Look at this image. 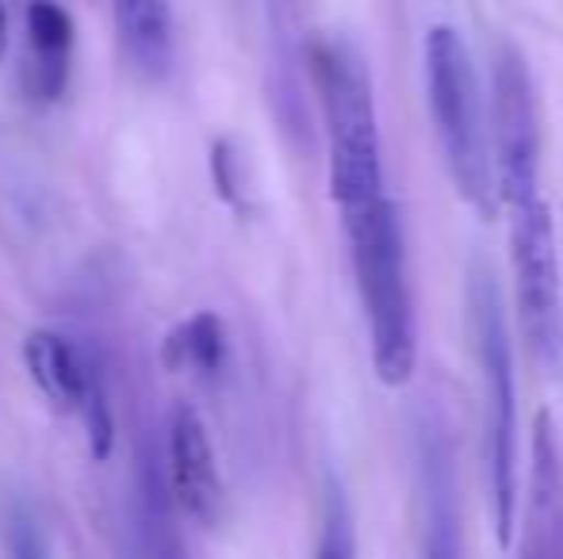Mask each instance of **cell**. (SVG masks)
<instances>
[{
	"label": "cell",
	"mask_w": 563,
	"mask_h": 559,
	"mask_svg": "<svg viewBox=\"0 0 563 559\" xmlns=\"http://www.w3.org/2000/svg\"><path fill=\"white\" fill-rule=\"evenodd\" d=\"M415 487L422 517V559H464L460 476L449 418L433 403L415 422Z\"/></svg>",
	"instance_id": "cell-8"
},
{
	"label": "cell",
	"mask_w": 563,
	"mask_h": 559,
	"mask_svg": "<svg viewBox=\"0 0 563 559\" xmlns=\"http://www.w3.org/2000/svg\"><path fill=\"white\" fill-rule=\"evenodd\" d=\"M177 514L180 510L173 506V494H169V487H165V479L146 463V468H142L139 533H134V545H139L142 559H188Z\"/></svg>",
	"instance_id": "cell-14"
},
{
	"label": "cell",
	"mask_w": 563,
	"mask_h": 559,
	"mask_svg": "<svg viewBox=\"0 0 563 559\" xmlns=\"http://www.w3.org/2000/svg\"><path fill=\"white\" fill-rule=\"evenodd\" d=\"M126 559H142V552H139V545L131 540V552H126Z\"/></svg>",
	"instance_id": "cell-18"
},
{
	"label": "cell",
	"mask_w": 563,
	"mask_h": 559,
	"mask_svg": "<svg viewBox=\"0 0 563 559\" xmlns=\"http://www.w3.org/2000/svg\"><path fill=\"white\" fill-rule=\"evenodd\" d=\"M426 92H430V120L438 135L445 169L460 200L479 219L498 215L495 161H490V120L475 58L464 35L449 23H438L426 35Z\"/></svg>",
	"instance_id": "cell-2"
},
{
	"label": "cell",
	"mask_w": 563,
	"mask_h": 559,
	"mask_svg": "<svg viewBox=\"0 0 563 559\" xmlns=\"http://www.w3.org/2000/svg\"><path fill=\"white\" fill-rule=\"evenodd\" d=\"M338 215L356 288H361L376 380L387 388H402V383H410L418 365V334L399 208H395L391 192H384L338 208Z\"/></svg>",
	"instance_id": "cell-1"
},
{
	"label": "cell",
	"mask_w": 563,
	"mask_h": 559,
	"mask_svg": "<svg viewBox=\"0 0 563 559\" xmlns=\"http://www.w3.org/2000/svg\"><path fill=\"white\" fill-rule=\"evenodd\" d=\"M467 334H472L475 368L483 376V399H487V502L490 529L498 548H510L514 514H518V383H514V349L506 306L498 295V283L487 265H472L467 272Z\"/></svg>",
	"instance_id": "cell-3"
},
{
	"label": "cell",
	"mask_w": 563,
	"mask_h": 559,
	"mask_svg": "<svg viewBox=\"0 0 563 559\" xmlns=\"http://www.w3.org/2000/svg\"><path fill=\"white\" fill-rule=\"evenodd\" d=\"M311 74L319 89L330 142V195L334 208L387 192L384 146H379L376 97L361 51L345 38H319L311 46Z\"/></svg>",
	"instance_id": "cell-4"
},
{
	"label": "cell",
	"mask_w": 563,
	"mask_h": 559,
	"mask_svg": "<svg viewBox=\"0 0 563 559\" xmlns=\"http://www.w3.org/2000/svg\"><path fill=\"white\" fill-rule=\"evenodd\" d=\"M165 487L180 514L200 522L203 529H216L227 499L223 476H219L208 425L188 403H180L169 418V479Z\"/></svg>",
	"instance_id": "cell-10"
},
{
	"label": "cell",
	"mask_w": 563,
	"mask_h": 559,
	"mask_svg": "<svg viewBox=\"0 0 563 559\" xmlns=\"http://www.w3.org/2000/svg\"><path fill=\"white\" fill-rule=\"evenodd\" d=\"M510 211V261H514V303L518 326L529 353L544 368L560 357V314H563V277L552 208L544 195L526 200Z\"/></svg>",
	"instance_id": "cell-6"
},
{
	"label": "cell",
	"mask_w": 563,
	"mask_h": 559,
	"mask_svg": "<svg viewBox=\"0 0 563 559\" xmlns=\"http://www.w3.org/2000/svg\"><path fill=\"white\" fill-rule=\"evenodd\" d=\"M23 365H27L31 383L43 391L54 411L81 418L92 460L104 463L115 448V418L97 360L77 349L69 337L54 334V329H35L23 337Z\"/></svg>",
	"instance_id": "cell-7"
},
{
	"label": "cell",
	"mask_w": 563,
	"mask_h": 559,
	"mask_svg": "<svg viewBox=\"0 0 563 559\" xmlns=\"http://www.w3.org/2000/svg\"><path fill=\"white\" fill-rule=\"evenodd\" d=\"M23 35H27V92L51 104L69 85L74 15L58 0H27V8H23Z\"/></svg>",
	"instance_id": "cell-11"
},
{
	"label": "cell",
	"mask_w": 563,
	"mask_h": 559,
	"mask_svg": "<svg viewBox=\"0 0 563 559\" xmlns=\"http://www.w3.org/2000/svg\"><path fill=\"white\" fill-rule=\"evenodd\" d=\"M12 559H51V556H46L43 533H38L31 522H15V529H12Z\"/></svg>",
	"instance_id": "cell-16"
},
{
	"label": "cell",
	"mask_w": 563,
	"mask_h": 559,
	"mask_svg": "<svg viewBox=\"0 0 563 559\" xmlns=\"http://www.w3.org/2000/svg\"><path fill=\"white\" fill-rule=\"evenodd\" d=\"M514 525L518 559H563V448L549 411L533 418Z\"/></svg>",
	"instance_id": "cell-9"
},
{
	"label": "cell",
	"mask_w": 563,
	"mask_h": 559,
	"mask_svg": "<svg viewBox=\"0 0 563 559\" xmlns=\"http://www.w3.org/2000/svg\"><path fill=\"white\" fill-rule=\"evenodd\" d=\"M560 349H563V314H560Z\"/></svg>",
	"instance_id": "cell-19"
},
{
	"label": "cell",
	"mask_w": 563,
	"mask_h": 559,
	"mask_svg": "<svg viewBox=\"0 0 563 559\" xmlns=\"http://www.w3.org/2000/svg\"><path fill=\"white\" fill-rule=\"evenodd\" d=\"M227 360V326L219 314L200 311L177 322L162 342V365L169 372H203L216 376Z\"/></svg>",
	"instance_id": "cell-13"
},
{
	"label": "cell",
	"mask_w": 563,
	"mask_h": 559,
	"mask_svg": "<svg viewBox=\"0 0 563 559\" xmlns=\"http://www.w3.org/2000/svg\"><path fill=\"white\" fill-rule=\"evenodd\" d=\"M490 161H495L498 208H518L541 195V112L529 62L503 43L490 62Z\"/></svg>",
	"instance_id": "cell-5"
},
{
	"label": "cell",
	"mask_w": 563,
	"mask_h": 559,
	"mask_svg": "<svg viewBox=\"0 0 563 559\" xmlns=\"http://www.w3.org/2000/svg\"><path fill=\"white\" fill-rule=\"evenodd\" d=\"M115 31L126 58L146 77H165L173 66V12L169 0H112Z\"/></svg>",
	"instance_id": "cell-12"
},
{
	"label": "cell",
	"mask_w": 563,
	"mask_h": 559,
	"mask_svg": "<svg viewBox=\"0 0 563 559\" xmlns=\"http://www.w3.org/2000/svg\"><path fill=\"white\" fill-rule=\"evenodd\" d=\"M314 559H356V537H353V514L341 494V487L330 483L327 506H322V529Z\"/></svg>",
	"instance_id": "cell-15"
},
{
	"label": "cell",
	"mask_w": 563,
	"mask_h": 559,
	"mask_svg": "<svg viewBox=\"0 0 563 559\" xmlns=\"http://www.w3.org/2000/svg\"><path fill=\"white\" fill-rule=\"evenodd\" d=\"M8 54V4L0 0V62H4Z\"/></svg>",
	"instance_id": "cell-17"
}]
</instances>
